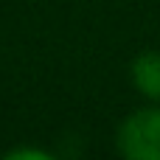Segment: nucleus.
<instances>
[{
    "mask_svg": "<svg viewBox=\"0 0 160 160\" xmlns=\"http://www.w3.org/2000/svg\"><path fill=\"white\" fill-rule=\"evenodd\" d=\"M115 152L127 160H160V104L146 101L121 118Z\"/></svg>",
    "mask_w": 160,
    "mask_h": 160,
    "instance_id": "f257e3e1",
    "label": "nucleus"
},
{
    "mask_svg": "<svg viewBox=\"0 0 160 160\" xmlns=\"http://www.w3.org/2000/svg\"><path fill=\"white\" fill-rule=\"evenodd\" d=\"M129 84L143 101L160 104V51H141L129 62Z\"/></svg>",
    "mask_w": 160,
    "mask_h": 160,
    "instance_id": "f03ea898",
    "label": "nucleus"
},
{
    "mask_svg": "<svg viewBox=\"0 0 160 160\" xmlns=\"http://www.w3.org/2000/svg\"><path fill=\"white\" fill-rule=\"evenodd\" d=\"M6 160H53V152L42 149V146H14L8 152H3Z\"/></svg>",
    "mask_w": 160,
    "mask_h": 160,
    "instance_id": "7ed1b4c3",
    "label": "nucleus"
}]
</instances>
